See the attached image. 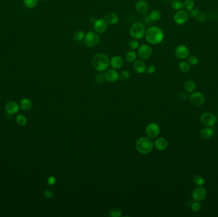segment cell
<instances>
[{"label": "cell", "instance_id": "4fadbf2b", "mask_svg": "<svg viewBox=\"0 0 218 217\" xmlns=\"http://www.w3.org/2000/svg\"><path fill=\"white\" fill-rule=\"evenodd\" d=\"M175 55L178 59H187L189 56V50L186 45H179L175 49Z\"/></svg>", "mask_w": 218, "mask_h": 217}, {"label": "cell", "instance_id": "ab89813d", "mask_svg": "<svg viewBox=\"0 0 218 217\" xmlns=\"http://www.w3.org/2000/svg\"><path fill=\"white\" fill-rule=\"evenodd\" d=\"M200 12V10L199 8L194 7L192 10L189 12V16L191 18H196L197 17V15L199 14Z\"/></svg>", "mask_w": 218, "mask_h": 217}, {"label": "cell", "instance_id": "d6986e66", "mask_svg": "<svg viewBox=\"0 0 218 217\" xmlns=\"http://www.w3.org/2000/svg\"><path fill=\"white\" fill-rule=\"evenodd\" d=\"M104 19L108 23V24H109L111 25H115L119 22V17L114 12H109L104 16Z\"/></svg>", "mask_w": 218, "mask_h": 217}, {"label": "cell", "instance_id": "d6a6232c", "mask_svg": "<svg viewBox=\"0 0 218 217\" xmlns=\"http://www.w3.org/2000/svg\"><path fill=\"white\" fill-rule=\"evenodd\" d=\"M38 0H24V4L28 8H33L37 5Z\"/></svg>", "mask_w": 218, "mask_h": 217}, {"label": "cell", "instance_id": "f6af8a7d", "mask_svg": "<svg viewBox=\"0 0 218 217\" xmlns=\"http://www.w3.org/2000/svg\"><path fill=\"white\" fill-rule=\"evenodd\" d=\"M179 97L182 99V100H186V99H188V95L186 93L182 91L179 93Z\"/></svg>", "mask_w": 218, "mask_h": 217}, {"label": "cell", "instance_id": "8992f818", "mask_svg": "<svg viewBox=\"0 0 218 217\" xmlns=\"http://www.w3.org/2000/svg\"><path fill=\"white\" fill-rule=\"evenodd\" d=\"M153 54V49L148 45H142L138 49L137 56L142 60H147Z\"/></svg>", "mask_w": 218, "mask_h": 217}, {"label": "cell", "instance_id": "f1b7e54d", "mask_svg": "<svg viewBox=\"0 0 218 217\" xmlns=\"http://www.w3.org/2000/svg\"><path fill=\"white\" fill-rule=\"evenodd\" d=\"M85 36V33L84 32V31L82 30H79L75 32V34L74 35V38L76 42H80L84 40Z\"/></svg>", "mask_w": 218, "mask_h": 217}, {"label": "cell", "instance_id": "1f68e13d", "mask_svg": "<svg viewBox=\"0 0 218 217\" xmlns=\"http://www.w3.org/2000/svg\"><path fill=\"white\" fill-rule=\"evenodd\" d=\"M128 47L130 48L132 50H135L136 49H138L140 47V43L137 41V39H131L128 42Z\"/></svg>", "mask_w": 218, "mask_h": 217}, {"label": "cell", "instance_id": "74e56055", "mask_svg": "<svg viewBox=\"0 0 218 217\" xmlns=\"http://www.w3.org/2000/svg\"><path fill=\"white\" fill-rule=\"evenodd\" d=\"M199 62V59L195 56H189L188 57V63L191 66H196Z\"/></svg>", "mask_w": 218, "mask_h": 217}, {"label": "cell", "instance_id": "7402d4cb", "mask_svg": "<svg viewBox=\"0 0 218 217\" xmlns=\"http://www.w3.org/2000/svg\"><path fill=\"white\" fill-rule=\"evenodd\" d=\"M184 87L185 90H186L187 93H192L196 90V85L194 81L191 80H189L185 82V83L184 85Z\"/></svg>", "mask_w": 218, "mask_h": 217}, {"label": "cell", "instance_id": "b9f144b4", "mask_svg": "<svg viewBox=\"0 0 218 217\" xmlns=\"http://www.w3.org/2000/svg\"><path fill=\"white\" fill-rule=\"evenodd\" d=\"M143 21L145 24H147V25H151L153 22V21H152L151 17H149V15H147V14L144 15V17L143 18Z\"/></svg>", "mask_w": 218, "mask_h": 217}, {"label": "cell", "instance_id": "30bf717a", "mask_svg": "<svg viewBox=\"0 0 218 217\" xmlns=\"http://www.w3.org/2000/svg\"><path fill=\"white\" fill-rule=\"evenodd\" d=\"M189 100L195 107H201L205 103V97L200 92H193L189 96Z\"/></svg>", "mask_w": 218, "mask_h": 217}, {"label": "cell", "instance_id": "3957f363", "mask_svg": "<svg viewBox=\"0 0 218 217\" xmlns=\"http://www.w3.org/2000/svg\"><path fill=\"white\" fill-rule=\"evenodd\" d=\"M154 143L149 137H142L136 143V148L142 154H147L154 148Z\"/></svg>", "mask_w": 218, "mask_h": 217}, {"label": "cell", "instance_id": "bcb514c9", "mask_svg": "<svg viewBox=\"0 0 218 217\" xmlns=\"http://www.w3.org/2000/svg\"><path fill=\"white\" fill-rule=\"evenodd\" d=\"M41 1H42V2H45L46 0H41Z\"/></svg>", "mask_w": 218, "mask_h": 217}, {"label": "cell", "instance_id": "7bdbcfd3", "mask_svg": "<svg viewBox=\"0 0 218 217\" xmlns=\"http://www.w3.org/2000/svg\"><path fill=\"white\" fill-rule=\"evenodd\" d=\"M44 197L46 199H50L53 196V193H52L50 190H46L44 192Z\"/></svg>", "mask_w": 218, "mask_h": 217}, {"label": "cell", "instance_id": "9c48e42d", "mask_svg": "<svg viewBox=\"0 0 218 217\" xmlns=\"http://www.w3.org/2000/svg\"><path fill=\"white\" fill-rule=\"evenodd\" d=\"M145 133L147 137L151 139H154L159 136L160 133V128L156 123H151L145 129Z\"/></svg>", "mask_w": 218, "mask_h": 217}, {"label": "cell", "instance_id": "e575fe53", "mask_svg": "<svg viewBox=\"0 0 218 217\" xmlns=\"http://www.w3.org/2000/svg\"><path fill=\"white\" fill-rule=\"evenodd\" d=\"M16 122L19 126H24L27 124V119H26V118L24 115H18L16 117Z\"/></svg>", "mask_w": 218, "mask_h": 217}, {"label": "cell", "instance_id": "ba28073f", "mask_svg": "<svg viewBox=\"0 0 218 217\" xmlns=\"http://www.w3.org/2000/svg\"><path fill=\"white\" fill-rule=\"evenodd\" d=\"M189 18L188 12L186 10L177 11L173 17V20L175 24L178 25H182L188 22Z\"/></svg>", "mask_w": 218, "mask_h": 217}, {"label": "cell", "instance_id": "7c38bea8", "mask_svg": "<svg viewBox=\"0 0 218 217\" xmlns=\"http://www.w3.org/2000/svg\"><path fill=\"white\" fill-rule=\"evenodd\" d=\"M108 29V23L104 19H98L94 23V30L98 34H103Z\"/></svg>", "mask_w": 218, "mask_h": 217}, {"label": "cell", "instance_id": "ffe728a7", "mask_svg": "<svg viewBox=\"0 0 218 217\" xmlns=\"http://www.w3.org/2000/svg\"><path fill=\"white\" fill-rule=\"evenodd\" d=\"M154 146L159 151H163L166 150L168 146V143L166 139L163 137H160L157 139L154 143Z\"/></svg>", "mask_w": 218, "mask_h": 217}, {"label": "cell", "instance_id": "5b68a950", "mask_svg": "<svg viewBox=\"0 0 218 217\" xmlns=\"http://www.w3.org/2000/svg\"><path fill=\"white\" fill-rule=\"evenodd\" d=\"M100 42L99 34L95 31H89L85 34L84 39V43L89 48L95 47Z\"/></svg>", "mask_w": 218, "mask_h": 217}, {"label": "cell", "instance_id": "52a82bcc", "mask_svg": "<svg viewBox=\"0 0 218 217\" xmlns=\"http://www.w3.org/2000/svg\"><path fill=\"white\" fill-rule=\"evenodd\" d=\"M200 120L204 126L213 127L217 122V118L213 113L205 112L202 114Z\"/></svg>", "mask_w": 218, "mask_h": 217}, {"label": "cell", "instance_id": "60d3db41", "mask_svg": "<svg viewBox=\"0 0 218 217\" xmlns=\"http://www.w3.org/2000/svg\"><path fill=\"white\" fill-rule=\"evenodd\" d=\"M155 71H156V66L154 65L149 66L147 67V68H146V71H145L146 73L149 74V75L153 74Z\"/></svg>", "mask_w": 218, "mask_h": 217}, {"label": "cell", "instance_id": "8d00e7d4", "mask_svg": "<svg viewBox=\"0 0 218 217\" xmlns=\"http://www.w3.org/2000/svg\"><path fill=\"white\" fill-rule=\"evenodd\" d=\"M130 78V73L128 70H123L119 75V79L121 81H126Z\"/></svg>", "mask_w": 218, "mask_h": 217}, {"label": "cell", "instance_id": "cb8c5ba5", "mask_svg": "<svg viewBox=\"0 0 218 217\" xmlns=\"http://www.w3.org/2000/svg\"><path fill=\"white\" fill-rule=\"evenodd\" d=\"M32 107V102L28 98H24L20 102V108L24 111L29 110Z\"/></svg>", "mask_w": 218, "mask_h": 217}, {"label": "cell", "instance_id": "83f0119b", "mask_svg": "<svg viewBox=\"0 0 218 217\" xmlns=\"http://www.w3.org/2000/svg\"><path fill=\"white\" fill-rule=\"evenodd\" d=\"M193 181L197 186H203L206 183L204 178L201 175H195L193 178Z\"/></svg>", "mask_w": 218, "mask_h": 217}, {"label": "cell", "instance_id": "e0dca14e", "mask_svg": "<svg viewBox=\"0 0 218 217\" xmlns=\"http://www.w3.org/2000/svg\"><path fill=\"white\" fill-rule=\"evenodd\" d=\"M5 108L6 112H7V114L10 115H14L17 113L20 109L19 105L16 102L13 101H9L5 104Z\"/></svg>", "mask_w": 218, "mask_h": 217}, {"label": "cell", "instance_id": "f35d334b", "mask_svg": "<svg viewBox=\"0 0 218 217\" xmlns=\"http://www.w3.org/2000/svg\"><path fill=\"white\" fill-rule=\"evenodd\" d=\"M198 22H206L207 19V15L206 13L203 12H200L199 14L197 15V17L195 18Z\"/></svg>", "mask_w": 218, "mask_h": 217}, {"label": "cell", "instance_id": "9a60e30c", "mask_svg": "<svg viewBox=\"0 0 218 217\" xmlns=\"http://www.w3.org/2000/svg\"><path fill=\"white\" fill-rule=\"evenodd\" d=\"M136 11L141 15H146L149 10L148 3L145 0H139L135 5Z\"/></svg>", "mask_w": 218, "mask_h": 217}, {"label": "cell", "instance_id": "836d02e7", "mask_svg": "<svg viewBox=\"0 0 218 217\" xmlns=\"http://www.w3.org/2000/svg\"><path fill=\"white\" fill-rule=\"evenodd\" d=\"M109 215L112 217H120L122 215V212L119 208H112L109 211Z\"/></svg>", "mask_w": 218, "mask_h": 217}, {"label": "cell", "instance_id": "2e32d148", "mask_svg": "<svg viewBox=\"0 0 218 217\" xmlns=\"http://www.w3.org/2000/svg\"><path fill=\"white\" fill-rule=\"evenodd\" d=\"M124 65V59L119 56H115L112 57L110 60V66L112 68L117 70L120 69Z\"/></svg>", "mask_w": 218, "mask_h": 217}, {"label": "cell", "instance_id": "7dc6e473", "mask_svg": "<svg viewBox=\"0 0 218 217\" xmlns=\"http://www.w3.org/2000/svg\"><path fill=\"white\" fill-rule=\"evenodd\" d=\"M217 123H218V122H217Z\"/></svg>", "mask_w": 218, "mask_h": 217}, {"label": "cell", "instance_id": "7a4b0ae2", "mask_svg": "<svg viewBox=\"0 0 218 217\" xmlns=\"http://www.w3.org/2000/svg\"><path fill=\"white\" fill-rule=\"evenodd\" d=\"M92 66L97 71H104L108 69L110 65L109 57L103 53H98L91 59Z\"/></svg>", "mask_w": 218, "mask_h": 217}, {"label": "cell", "instance_id": "ac0fdd59", "mask_svg": "<svg viewBox=\"0 0 218 217\" xmlns=\"http://www.w3.org/2000/svg\"><path fill=\"white\" fill-rule=\"evenodd\" d=\"M146 64L142 59L136 60L133 63V69L138 73L142 74L145 73L146 71Z\"/></svg>", "mask_w": 218, "mask_h": 217}, {"label": "cell", "instance_id": "6da1fadb", "mask_svg": "<svg viewBox=\"0 0 218 217\" xmlns=\"http://www.w3.org/2000/svg\"><path fill=\"white\" fill-rule=\"evenodd\" d=\"M164 37L163 29L157 26H151L145 32V38L146 41L151 45H159Z\"/></svg>", "mask_w": 218, "mask_h": 217}, {"label": "cell", "instance_id": "603a6c76", "mask_svg": "<svg viewBox=\"0 0 218 217\" xmlns=\"http://www.w3.org/2000/svg\"><path fill=\"white\" fill-rule=\"evenodd\" d=\"M170 6L171 8L177 11L183 10L184 8V3L181 0H172L170 2Z\"/></svg>", "mask_w": 218, "mask_h": 217}, {"label": "cell", "instance_id": "d590c367", "mask_svg": "<svg viewBox=\"0 0 218 217\" xmlns=\"http://www.w3.org/2000/svg\"><path fill=\"white\" fill-rule=\"evenodd\" d=\"M202 209V205L199 201H195L192 203L191 206V209L192 210L193 212H199Z\"/></svg>", "mask_w": 218, "mask_h": 217}, {"label": "cell", "instance_id": "277c9868", "mask_svg": "<svg viewBox=\"0 0 218 217\" xmlns=\"http://www.w3.org/2000/svg\"><path fill=\"white\" fill-rule=\"evenodd\" d=\"M146 29L145 25L140 22H136L131 25L130 35L133 39H140L145 36Z\"/></svg>", "mask_w": 218, "mask_h": 217}, {"label": "cell", "instance_id": "4dcf8cb0", "mask_svg": "<svg viewBox=\"0 0 218 217\" xmlns=\"http://www.w3.org/2000/svg\"><path fill=\"white\" fill-rule=\"evenodd\" d=\"M184 8L188 12H190L195 7L194 0H185L184 2Z\"/></svg>", "mask_w": 218, "mask_h": 217}, {"label": "cell", "instance_id": "4316f807", "mask_svg": "<svg viewBox=\"0 0 218 217\" xmlns=\"http://www.w3.org/2000/svg\"><path fill=\"white\" fill-rule=\"evenodd\" d=\"M137 54L134 50H131L127 52L126 55V60L130 63H134L137 60Z\"/></svg>", "mask_w": 218, "mask_h": 217}, {"label": "cell", "instance_id": "d4e9b609", "mask_svg": "<svg viewBox=\"0 0 218 217\" xmlns=\"http://www.w3.org/2000/svg\"><path fill=\"white\" fill-rule=\"evenodd\" d=\"M179 70L183 73H187L191 70V65L186 61H181L179 63Z\"/></svg>", "mask_w": 218, "mask_h": 217}, {"label": "cell", "instance_id": "484cf974", "mask_svg": "<svg viewBox=\"0 0 218 217\" xmlns=\"http://www.w3.org/2000/svg\"><path fill=\"white\" fill-rule=\"evenodd\" d=\"M149 17L153 22L158 21L161 18V13L160 10H154L150 12Z\"/></svg>", "mask_w": 218, "mask_h": 217}, {"label": "cell", "instance_id": "f546056e", "mask_svg": "<svg viewBox=\"0 0 218 217\" xmlns=\"http://www.w3.org/2000/svg\"><path fill=\"white\" fill-rule=\"evenodd\" d=\"M95 81L98 84H102L106 81L105 73H103V71H99V73L96 75Z\"/></svg>", "mask_w": 218, "mask_h": 217}, {"label": "cell", "instance_id": "44dd1931", "mask_svg": "<svg viewBox=\"0 0 218 217\" xmlns=\"http://www.w3.org/2000/svg\"><path fill=\"white\" fill-rule=\"evenodd\" d=\"M200 135L203 140H209L214 135V130L211 127L206 126L202 129Z\"/></svg>", "mask_w": 218, "mask_h": 217}, {"label": "cell", "instance_id": "5bb4252c", "mask_svg": "<svg viewBox=\"0 0 218 217\" xmlns=\"http://www.w3.org/2000/svg\"><path fill=\"white\" fill-rule=\"evenodd\" d=\"M105 76L106 81L109 82H116L119 79V74L115 69H109L106 70L105 72Z\"/></svg>", "mask_w": 218, "mask_h": 217}, {"label": "cell", "instance_id": "ee69618b", "mask_svg": "<svg viewBox=\"0 0 218 217\" xmlns=\"http://www.w3.org/2000/svg\"><path fill=\"white\" fill-rule=\"evenodd\" d=\"M56 180L54 176H50L47 179V183L49 185H53L56 183Z\"/></svg>", "mask_w": 218, "mask_h": 217}, {"label": "cell", "instance_id": "8fae6325", "mask_svg": "<svg viewBox=\"0 0 218 217\" xmlns=\"http://www.w3.org/2000/svg\"><path fill=\"white\" fill-rule=\"evenodd\" d=\"M207 196V191L206 188L202 186H198L192 192V197L195 201H202Z\"/></svg>", "mask_w": 218, "mask_h": 217}]
</instances>
